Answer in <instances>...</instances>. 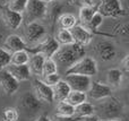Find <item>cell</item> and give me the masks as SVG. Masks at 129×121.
Masks as SVG:
<instances>
[{"label":"cell","instance_id":"1","mask_svg":"<svg viewBox=\"0 0 129 121\" xmlns=\"http://www.w3.org/2000/svg\"><path fill=\"white\" fill-rule=\"evenodd\" d=\"M94 112L98 113L101 119L119 118L123 112V104L119 99L109 95L104 99L99 100L96 106H94Z\"/></svg>","mask_w":129,"mask_h":121},{"label":"cell","instance_id":"2","mask_svg":"<svg viewBox=\"0 0 129 121\" xmlns=\"http://www.w3.org/2000/svg\"><path fill=\"white\" fill-rule=\"evenodd\" d=\"M85 49L84 47L77 44V43H69V44L60 45L59 50L56 52L54 57L58 60L59 63H61L64 67H70L71 65L78 61L80 58L85 57Z\"/></svg>","mask_w":129,"mask_h":121},{"label":"cell","instance_id":"3","mask_svg":"<svg viewBox=\"0 0 129 121\" xmlns=\"http://www.w3.org/2000/svg\"><path fill=\"white\" fill-rule=\"evenodd\" d=\"M70 74H78L93 77L98 74V63H96L95 59L85 56L83 58H80L78 61H76L70 67L67 68L66 75Z\"/></svg>","mask_w":129,"mask_h":121},{"label":"cell","instance_id":"4","mask_svg":"<svg viewBox=\"0 0 129 121\" xmlns=\"http://www.w3.org/2000/svg\"><path fill=\"white\" fill-rule=\"evenodd\" d=\"M48 4L41 1V0H28L26 8L24 10L23 20H26V24L33 22H39L43 19L47 15Z\"/></svg>","mask_w":129,"mask_h":121},{"label":"cell","instance_id":"5","mask_svg":"<svg viewBox=\"0 0 129 121\" xmlns=\"http://www.w3.org/2000/svg\"><path fill=\"white\" fill-rule=\"evenodd\" d=\"M59 48H60V44L56 40V37L47 34L42 40H40L38 43H35V47L28 50L32 53H35V52L42 53L45 58H53L56 52L59 50Z\"/></svg>","mask_w":129,"mask_h":121},{"label":"cell","instance_id":"6","mask_svg":"<svg viewBox=\"0 0 129 121\" xmlns=\"http://www.w3.org/2000/svg\"><path fill=\"white\" fill-rule=\"evenodd\" d=\"M98 11L105 17H120L127 15L120 0H101L98 6Z\"/></svg>","mask_w":129,"mask_h":121},{"label":"cell","instance_id":"7","mask_svg":"<svg viewBox=\"0 0 129 121\" xmlns=\"http://www.w3.org/2000/svg\"><path fill=\"white\" fill-rule=\"evenodd\" d=\"M47 35V28L43 24L39 22H33L26 24L24 28V37L25 42L29 44H35L40 40H42Z\"/></svg>","mask_w":129,"mask_h":121},{"label":"cell","instance_id":"8","mask_svg":"<svg viewBox=\"0 0 129 121\" xmlns=\"http://www.w3.org/2000/svg\"><path fill=\"white\" fill-rule=\"evenodd\" d=\"M64 80L69 85L70 90L86 93L88 91L89 86H91L92 77L85 76V75L70 74V75H66V79Z\"/></svg>","mask_w":129,"mask_h":121},{"label":"cell","instance_id":"9","mask_svg":"<svg viewBox=\"0 0 129 121\" xmlns=\"http://www.w3.org/2000/svg\"><path fill=\"white\" fill-rule=\"evenodd\" d=\"M33 93L36 99L41 103L51 104L53 102V95H52V87L44 83L43 80L36 78L33 82Z\"/></svg>","mask_w":129,"mask_h":121},{"label":"cell","instance_id":"10","mask_svg":"<svg viewBox=\"0 0 129 121\" xmlns=\"http://www.w3.org/2000/svg\"><path fill=\"white\" fill-rule=\"evenodd\" d=\"M94 50H95L96 54L100 57V59L103 61L113 60L117 56L116 45L111 41H107V40L100 41V42H98L95 44Z\"/></svg>","mask_w":129,"mask_h":121},{"label":"cell","instance_id":"11","mask_svg":"<svg viewBox=\"0 0 129 121\" xmlns=\"http://www.w3.org/2000/svg\"><path fill=\"white\" fill-rule=\"evenodd\" d=\"M71 36H73V41L74 43L82 45V47H86L93 40V33L91 31L86 28L83 25H77L76 24L74 27H71L70 29Z\"/></svg>","mask_w":129,"mask_h":121},{"label":"cell","instance_id":"12","mask_svg":"<svg viewBox=\"0 0 129 121\" xmlns=\"http://www.w3.org/2000/svg\"><path fill=\"white\" fill-rule=\"evenodd\" d=\"M111 93H112V88L108 84L92 80L91 86H89L88 91L86 92V95L87 97L94 100V101H99V100L104 99V97L111 95Z\"/></svg>","mask_w":129,"mask_h":121},{"label":"cell","instance_id":"13","mask_svg":"<svg viewBox=\"0 0 129 121\" xmlns=\"http://www.w3.org/2000/svg\"><path fill=\"white\" fill-rule=\"evenodd\" d=\"M0 15H1V19L4 20V23L11 29L19 28L23 23V14L13 11L7 7L0 8Z\"/></svg>","mask_w":129,"mask_h":121},{"label":"cell","instance_id":"14","mask_svg":"<svg viewBox=\"0 0 129 121\" xmlns=\"http://www.w3.org/2000/svg\"><path fill=\"white\" fill-rule=\"evenodd\" d=\"M0 87L6 95H13L19 88V83L6 69H2L0 72Z\"/></svg>","mask_w":129,"mask_h":121},{"label":"cell","instance_id":"15","mask_svg":"<svg viewBox=\"0 0 129 121\" xmlns=\"http://www.w3.org/2000/svg\"><path fill=\"white\" fill-rule=\"evenodd\" d=\"M5 69L18 82H26L29 80L32 74L27 65H8Z\"/></svg>","mask_w":129,"mask_h":121},{"label":"cell","instance_id":"16","mask_svg":"<svg viewBox=\"0 0 129 121\" xmlns=\"http://www.w3.org/2000/svg\"><path fill=\"white\" fill-rule=\"evenodd\" d=\"M19 103L22 105V108L27 112H36L38 110H40L41 108V102L36 99V96L34 95V93H25L19 100Z\"/></svg>","mask_w":129,"mask_h":121},{"label":"cell","instance_id":"17","mask_svg":"<svg viewBox=\"0 0 129 121\" xmlns=\"http://www.w3.org/2000/svg\"><path fill=\"white\" fill-rule=\"evenodd\" d=\"M4 47H5V49L8 50L11 53V52H15V51H19V50H26L27 44L24 41V38L20 37L19 35L10 34L5 40Z\"/></svg>","mask_w":129,"mask_h":121},{"label":"cell","instance_id":"18","mask_svg":"<svg viewBox=\"0 0 129 121\" xmlns=\"http://www.w3.org/2000/svg\"><path fill=\"white\" fill-rule=\"evenodd\" d=\"M44 59L45 57L42 53H39V52H35L32 56H29L27 66H28L29 71H31L32 75H35V76H41L42 75V67Z\"/></svg>","mask_w":129,"mask_h":121},{"label":"cell","instance_id":"19","mask_svg":"<svg viewBox=\"0 0 129 121\" xmlns=\"http://www.w3.org/2000/svg\"><path fill=\"white\" fill-rule=\"evenodd\" d=\"M70 87L66 83V80L60 79L56 85L52 86V95H53V101L60 102V101H66L67 96H68L69 92H70Z\"/></svg>","mask_w":129,"mask_h":121},{"label":"cell","instance_id":"20","mask_svg":"<svg viewBox=\"0 0 129 121\" xmlns=\"http://www.w3.org/2000/svg\"><path fill=\"white\" fill-rule=\"evenodd\" d=\"M96 11H98V7L93 6V5H84V6L80 7L79 13H78V18H79L80 25L86 26Z\"/></svg>","mask_w":129,"mask_h":121},{"label":"cell","instance_id":"21","mask_svg":"<svg viewBox=\"0 0 129 121\" xmlns=\"http://www.w3.org/2000/svg\"><path fill=\"white\" fill-rule=\"evenodd\" d=\"M123 72L121 69L112 68L107 71V83L110 87H119L122 83Z\"/></svg>","mask_w":129,"mask_h":121},{"label":"cell","instance_id":"22","mask_svg":"<svg viewBox=\"0 0 129 121\" xmlns=\"http://www.w3.org/2000/svg\"><path fill=\"white\" fill-rule=\"evenodd\" d=\"M94 105L89 102L85 101L75 106V115L77 118H86L94 114Z\"/></svg>","mask_w":129,"mask_h":121},{"label":"cell","instance_id":"23","mask_svg":"<svg viewBox=\"0 0 129 121\" xmlns=\"http://www.w3.org/2000/svg\"><path fill=\"white\" fill-rule=\"evenodd\" d=\"M58 24L60 28L70 29L77 24V18L70 13H63L58 17Z\"/></svg>","mask_w":129,"mask_h":121},{"label":"cell","instance_id":"24","mask_svg":"<svg viewBox=\"0 0 129 121\" xmlns=\"http://www.w3.org/2000/svg\"><path fill=\"white\" fill-rule=\"evenodd\" d=\"M56 114L63 115V117L75 115V106H73L67 101H60L56 106Z\"/></svg>","mask_w":129,"mask_h":121},{"label":"cell","instance_id":"25","mask_svg":"<svg viewBox=\"0 0 129 121\" xmlns=\"http://www.w3.org/2000/svg\"><path fill=\"white\" fill-rule=\"evenodd\" d=\"M66 101L70 103L73 106H76L78 104L83 103V102L87 101V95L85 92H79V91H73L69 92L68 96H67Z\"/></svg>","mask_w":129,"mask_h":121},{"label":"cell","instance_id":"26","mask_svg":"<svg viewBox=\"0 0 129 121\" xmlns=\"http://www.w3.org/2000/svg\"><path fill=\"white\" fill-rule=\"evenodd\" d=\"M29 54L27 50H19L11 53L10 65H27Z\"/></svg>","mask_w":129,"mask_h":121},{"label":"cell","instance_id":"27","mask_svg":"<svg viewBox=\"0 0 129 121\" xmlns=\"http://www.w3.org/2000/svg\"><path fill=\"white\" fill-rule=\"evenodd\" d=\"M28 0H7V4L5 7H7L8 9L16 13L23 14L26 8V5Z\"/></svg>","mask_w":129,"mask_h":121},{"label":"cell","instance_id":"28","mask_svg":"<svg viewBox=\"0 0 129 121\" xmlns=\"http://www.w3.org/2000/svg\"><path fill=\"white\" fill-rule=\"evenodd\" d=\"M103 19H104V16H102L99 11H96V13L94 14V16L92 17V19L89 20V23L85 27L93 33V32L98 31V29L100 28V26L103 24Z\"/></svg>","mask_w":129,"mask_h":121},{"label":"cell","instance_id":"29","mask_svg":"<svg viewBox=\"0 0 129 121\" xmlns=\"http://www.w3.org/2000/svg\"><path fill=\"white\" fill-rule=\"evenodd\" d=\"M56 40L59 42V44H69V43H73V36L69 29H64V28H60L57 33Z\"/></svg>","mask_w":129,"mask_h":121},{"label":"cell","instance_id":"30","mask_svg":"<svg viewBox=\"0 0 129 121\" xmlns=\"http://www.w3.org/2000/svg\"><path fill=\"white\" fill-rule=\"evenodd\" d=\"M56 71H58L57 62L52 58H45L44 62H43V67H42V76H45V75L52 74V72H56Z\"/></svg>","mask_w":129,"mask_h":121},{"label":"cell","instance_id":"31","mask_svg":"<svg viewBox=\"0 0 129 121\" xmlns=\"http://www.w3.org/2000/svg\"><path fill=\"white\" fill-rule=\"evenodd\" d=\"M10 57L11 53L8 50L0 48V70L5 69L8 65H10Z\"/></svg>","mask_w":129,"mask_h":121},{"label":"cell","instance_id":"32","mask_svg":"<svg viewBox=\"0 0 129 121\" xmlns=\"http://www.w3.org/2000/svg\"><path fill=\"white\" fill-rule=\"evenodd\" d=\"M5 121H17L18 120V111L15 108H6L2 113Z\"/></svg>","mask_w":129,"mask_h":121},{"label":"cell","instance_id":"33","mask_svg":"<svg viewBox=\"0 0 129 121\" xmlns=\"http://www.w3.org/2000/svg\"><path fill=\"white\" fill-rule=\"evenodd\" d=\"M60 79H61V77H60V75L58 74V71L52 72V74H49V75H45V76H43V82H44L47 85L51 86V87L53 85H56V84L58 83Z\"/></svg>","mask_w":129,"mask_h":121},{"label":"cell","instance_id":"34","mask_svg":"<svg viewBox=\"0 0 129 121\" xmlns=\"http://www.w3.org/2000/svg\"><path fill=\"white\" fill-rule=\"evenodd\" d=\"M51 121H78L79 118H77L76 115H71V117H63V115H58L54 114L52 118H50Z\"/></svg>","mask_w":129,"mask_h":121},{"label":"cell","instance_id":"35","mask_svg":"<svg viewBox=\"0 0 129 121\" xmlns=\"http://www.w3.org/2000/svg\"><path fill=\"white\" fill-rule=\"evenodd\" d=\"M128 60H129V56H127L123 58L122 62H121V65H122V72H128L129 71V63H128Z\"/></svg>","mask_w":129,"mask_h":121},{"label":"cell","instance_id":"36","mask_svg":"<svg viewBox=\"0 0 129 121\" xmlns=\"http://www.w3.org/2000/svg\"><path fill=\"white\" fill-rule=\"evenodd\" d=\"M83 121H99V118L93 114V115H89V117L83 118Z\"/></svg>","mask_w":129,"mask_h":121},{"label":"cell","instance_id":"37","mask_svg":"<svg viewBox=\"0 0 129 121\" xmlns=\"http://www.w3.org/2000/svg\"><path fill=\"white\" fill-rule=\"evenodd\" d=\"M35 121H51V119H50L49 117H47V115H40L39 118H36Z\"/></svg>","mask_w":129,"mask_h":121},{"label":"cell","instance_id":"38","mask_svg":"<svg viewBox=\"0 0 129 121\" xmlns=\"http://www.w3.org/2000/svg\"><path fill=\"white\" fill-rule=\"evenodd\" d=\"M99 121H122L120 118H113V119H99Z\"/></svg>","mask_w":129,"mask_h":121},{"label":"cell","instance_id":"39","mask_svg":"<svg viewBox=\"0 0 129 121\" xmlns=\"http://www.w3.org/2000/svg\"><path fill=\"white\" fill-rule=\"evenodd\" d=\"M84 1L85 5H92V2H93V0H83Z\"/></svg>","mask_w":129,"mask_h":121},{"label":"cell","instance_id":"40","mask_svg":"<svg viewBox=\"0 0 129 121\" xmlns=\"http://www.w3.org/2000/svg\"><path fill=\"white\" fill-rule=\"evenodd\" d=\"M41 1L45 2V4H50V2H51V1H53V0H41Z\"/></svg>","mask_w":129,"mask_h":121},{"label":"cell","instance_id":"41","mask_svg":"<svg viewBox=\"0 0 129 121\" xmlns=\"http://www.w3.org/2000/svg\"><path fill=\"white\" fill-rule=\"evenodd\" d=\"M1 121H5V120H1Z\"/></svg>","mask_w":129,"mask_h":121}]
</instances>
